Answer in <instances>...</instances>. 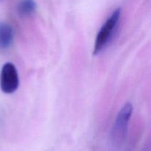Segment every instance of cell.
Wrapping results in <instances>:
<instances>
[{"instance_id": "cell-3", "label": "cell", "mask_w": 151, "mask_h": 151, "mask_svg": "<svg viewBox=\"0 0 151 151\" xmlns=\"http://www.w3.org/2000/svg\"><path fill=\"white\" fill-rule=\"evenodd\" d=\"M19 86V77L13 63L7 62L2 66L0 72V88L4 94L14 93Z\"/></svg>"}, {"instance_id": "cell-5", "label": "cell", "mask_w": 151, "mask_h": 151, "mask_svg": "<svg viewBox=\"0 0 151 151\" xmlns=\"http://www.w3.org/2000/svg\"><path fill=\"white\" fill-rule=\"evenodd\" d=\"M37 9L35 0H20L18 3L17 11L22 17H28L34 14Z\"/></svg>"}, {"instance_id": "cell-2", "label": "cell", "mask_w": 151, "mask_h": 151, "mask_svg": "<svg viewBox=\"0 0 151 151\" xmlns=\"http://www.w3.org/2000/svg\"><path fill=\"white\" fill-rule=\"evenodd\" d=\"M121 10L119 8L116 9L112 13V14L105 22L103 26L100 27V30L97 32L94 41V55H98L103 50L111 39L115 29L117 27L119 20L120 19Z\"/></svg>"}, {"instance_id": "cell-4", "label": "cell", "mask_w": 151, "mask_h": 151, "mask_svg": "<svg viewBox=\"0 0 151 151\" xmlns=\"http://www.w3.org/2000/svg\"><path fill=\"white\" fill-rule=\"evenodd\" d=\"M14 40V32L10 24L0 22V48L7 50L11 47Z\"/></svg>"}, {"instance_id": "cell-1", "label": "cell", "mask_w": 151, "mask_h": 151, "mask_svg": "<svg viewBox=\"0 0 151 151\" xmlns=\"http://www.w3.org/2000/svg\"><path fill=\"white\" fill-rule=\"evenodd\" d=\"M132 113V104L131 103H127L116 115L111 133L112 143L116 147L120 146L126 137Z\"/></svg>"}]
</instances>
